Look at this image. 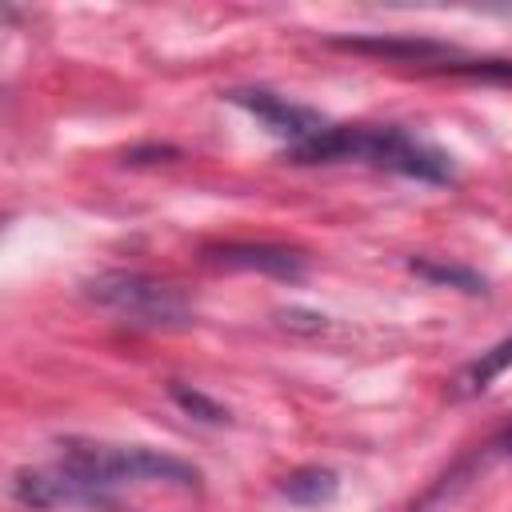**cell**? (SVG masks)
Here are the masks:
<instances>
[{"label": "cell", "instance_id": "cell-4", "mask_svg": "<svg viewBox=\"0 0 512 512\" xmlns=\"http://www.w3.org/2000/svg\"><path fill=\"white\" fill-rule=\"evenodd\" d=\"M12 500L24 508H112L116 496L100 492L96 484H88L80 472H72L68 464H48V468H20L12 476Z\"/></svg>", "mask_w": 512, "mask_h": 512}, {"label": "cell", "instance_id": "cell-6", "mask_svg": "<svg viewBox=\"0 0 512 512\" xmlns=\"http://www.w3.org/2000/svg\"><path fill=\"white\" fill-rule=\"evenodd\" d=\"M204 260L220 264V268H236V272L280 276V280L304 276V256L296 248H280V244H216V248H204Z\"/></svg>", "mask_w": 512, "mask_h": 512}, {"label": "cell", "instance_id": "cell-5", "mask_svg": "<svg viewBox=\"0 0 512 512\" xmlns=\"http://www.w3.org/2000/svg\"><path fill=\"white\" fill-rule=\"evenodd\" d=\"M228 100H232L236 108H244L256 124H264L276 140H284V152H292V148L316 140V136L328 128V120H324L320 112H312V108H304V104H296V100H288V96H276V92H268V88H232Z\"/></svg>", "mask_w": 512, "mask_h": 512}, {"label": "cell", "instance_id": "cell-8", "mask_svg": "<svg viewBox=\"0 0 512 512\" xmlns=\"http://www.w3.org/2000/svg\"><path fill=\"white\" fill-rule=\"evenodd\" d=\"M336 492H340V476L320 464H304L280 480V496L300 508H320V504L336 500Z\"/></svg>", "mask_w": 512, "mask_h": 512}, {"label": "cell", "instance_id": "cell-3", "mask_svg": "<svg viewBox=\"0 0 512 512\" xmlns=\"http://www.w3.org/2000/svg\"><path fill=\"white\" fill-rule=\"evenodd\" d=\"M84 296L116 312L132 328L168 332L192 324V300L176 284L156 280L148 272H100L84 284Z\"/></svg>", "mask_w": 512, "mask_h": 512}, {"label": "cell", "instance_id": "cell-1", "mask_svg": "<svg viewBox=\"0 0 512 512\" xmlns=\"http://www.w3.org/2000/svg\"><path fill=\"white\" fill-rule=\"evenodd\" d=\"M284 156L292 164H372L424 184H448L456 176L448 152L432 148L400 124H328L316 140Z\"/></svg>", "mask_w": 512, "mask_h": 512}, {"label": "cell", "instance_id": "cell-9", "mask_svg": "<svg viewBox=\"0 0 512 512\" xmlns=\"http://www.w3.org/2000/svg\"><path fill=\"white\" fill-rule=\"evenodd\" d=\"M412 272L432 280V284H448L460 292H484V276H476L472 268H456V264H436V260H412Z\"/></svg>", "mask_w": 512, "mask_h": 512}, {"label": "cell", "instance_id": "cell-10", "mask_svg": "<svg viewBox=\"0 0 512 512\" xmlns=\"http://www.w3.org/2000/svg\"><path fill=\"white\" fill-rule=\"evenodd\" d=\"M168 396H172L192 420H204V424H228V408H220L216 400H208L204 392H196V388H188V384H180V380L168 384Z\"/></svg>", "mask_w": 512, "mask_h": 512}, {"label": "cell", "instance_id": "cell-7", "mask_svg": "<svg viewBox=\"0 0 512 512\" xmlns=\"http://www.w3.org/2000/svg\"><path fill=\"white\" fill-rule=\"evenodd\" d=\"M512 368V332L504 340H496L492 348H484L476 360H468L460 368V376L452 380V396H480L488 392L504 372Z\"/></svg>", "mask_w": 512, "mask_h": 512}, {"label": "cell", "instance_id": "cell-2", "mask_svg": "<svg viewBox=\"0 0 512 512\" xmlns=\"http://www.w3.org/2000/svg\"><path fill=\"white\" fill-rule=\"evenodd\" d=\"M56 448H60V464H68L108 496H116V488L124 484H176V488L200 484L196 464L148 444H108L88 436H64Z\"/></svg>", "mask_w": 512, "mask_h": 512}]
</instances>
